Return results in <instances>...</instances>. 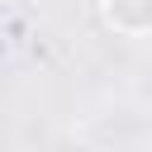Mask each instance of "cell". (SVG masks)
Wrapping results in <instances>:
<instances>
[{
  "instance_id": "cell-1",
  "label": "cell",
  "mask_w": 152,
  "mask_h": 152,
  "mask_svg": "<svg viewBox=\"0 0 152 152\" xmlns=\"http://www.w3.org/2000/svg\"><path fill=\"white\" fill-rule=\"evenodd\" d=\"M95 14L114 38H152V0H95Z\"/></svg>"
},
{
  "instance_id": "cell-2",
  "label": "cell",
  "mask_w": 152,
  "mask_h": 152,
  "mask_svg": "<svg viewBox=\"0 0 152 152\" xmlns=\"http://www.w3.org/2000/svg\"><path fill=\"white\" fill-rule=\"evenodd\" d=\"M19 43H24V24H19V19H10V48H19Z\"/></svg>"
}]
</instances>
